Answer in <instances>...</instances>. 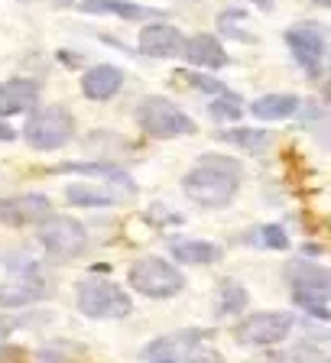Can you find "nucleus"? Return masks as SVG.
<instances>
[{
  "mask_svg": "<svg viewBox=\"0 0 331 363\" xmlns=\"http://www.w3.org/2000/svg\"><path fill=\"white\" fill-rule=\"evenodd\" d=\"M244 166L231 156H202L182 179V191L202 208H224L241 189Z\"/></svg>",
  "mask_w": 331,
  "mask_h": 363,
  "instance_id": "1",
  "label": "nucleus"
},
{
  "mask_svg": "<svg viewBox=\"0 0 331 363\" xmlns=\"http://www.w3.org/2000/svg\"><path fill=\"white\" fill-rule=\"evenodd\" d=\"M173 257L188 266H211L221 259V247L218 243H208V240H175Z\"/></svg>",
  "mask_w": 331,
  "mask_h": 363,
  "instance_id": "20",
  "label": "nucleus"
},
{
  "mask_svg": "<svg viewBox=\"0 0 331 363\" xmlns=\"http://www.w3.org/2000/svg\"><path fill=\"white\" fill-rule=\"evenodd\" d=\"M136 185L130 182L127 172H117L111 179H104V185H88V182H75L65 189L68 204H78V208H111V204L124 201V198H134Z\"/></svg>",
  "mask_w": 331,
  "mask_h": 363,
  "instance_id": "9",
  "label": "nucleus"
},
{
  "mask_svg": "<svg viewBox=\"0 0 331 363\" xmlns=\"http://www.w3.org/2000/svg\"><path fill=\"white\" fill-rule=\"evenodd\" d=\"M318 7H331V0H315Z\"/></svg>",
  "mask_w": 331,
  "mask_h": 363,
  "instance_id": "33",
  "label": "nucleus"
},
{
  "mask_svg": "<svg viewBox=\"0 0 331 363\" xmlns=\"http://www.w3.org/2000/svg\"><path fill=\"white\" fill-rule=\"evenodd\" d=\"M325 98H328V104H331V78H328V84H325Z\"/></svg>",
  "mask_w": 331,
  "mask_h": 363,
  "instance_id": "32",
  "label": "nucleus"
},
{
  "mask_svg": "<svg viewBox=\"0 0 331 363\" xmlns=\"http://www.w3.org/2000/svg\"><path fill=\"white\" fill-rule=\"evenodd\" d=\"M250 240H256L260 247H266V250H286V247H289V237H286V230H283L279 224H264V227H256Z\"/></svg>",
  "mask_w": 331,
  "mask_h": 363,
  "instance_id": "24",
  "label": "nucleus"
},
{
  "mask_svg": "<svg viewBox=\"0 0 331 363\" xmlns=\"http://www.w3.org/2000/svg\"><path fill=\"white\" fill-rule=\"evenodd\" d=\"M254 4H260V7H270V0H254Z\"/></svg>",
  "mask_w": 331,
  "mask_h": 363,
  "instance_id": "34",
  "label": "nucleus"
},
{
  "mask_svg": "<svg viewBox=\"0 0 331 363\" xmlns=\"http://www.w3.org/2000/svg\"><path fill=\"white\" fill-rule=\"evenodd\" d=\"M182 55H185V59L192 62L195 68H224L227 65L224 45H221L215 36H208V33H198V36L185 39Z\"/></svg>",
  "mask_w": 331,
  "mask_h": 363,
  "instance_id": "16",
  "label": "nucleus"
},
{
  "mask_svg": "<svg viewBox=\"0 0 331 363\" xmlns=\"http://www.w3.org/2000/svg\"><path fill=\"white\" fill-rule=\"evenodd\" d=\"M208 331H198V328H182V331L163 334V337L150 340L143 350H140V360L143 363H195V357L202 354Z\"/></svg>",
  "mask_w": 331,
  "mask_h": 363,
  "instance_id": "7",
  "label": "nucleus"
},
{
  "mask_svg": "<svg viewBox=\"0 0 331 363\" xmlns=\"http://www.w3.org/2000/svg\"><path fill=\"white\" fill-rule=\"evenodd\" d=\"M85 13H114L127 23H140V20H163V10L156 7H140L130 0H85L82 4Z\"/></svg>",
  "mask_w": 331,
  "mask_h": 363,
  "instance_id": "17",
  "label": "nucleus"
},
{
  "mask_svg": "<svg viewBox=\"0 0 331 363\" xmlns=\"http://www.w3.org/2000/svg\"><path fill=\"white\" fill-rule=\"evenodd\" d=\"M53 218V201L36 191L26 195H13V198H0V224L7 227H33Z\"/></svg>",
  "mask_w": 331,
  "mask_h": 363,
  "instance_id": "12",
  "label": "nucleus"
},
{
  "mask_svg": "<svg viewBox=\"0 0 331 363\" xmlns=\"http://www.w3.org/2000/svg\"><path fill=\"white\" fill-rule=\"evenodd\" d=\"M175 75H179L185 84H192V88L205 91V94H218V98H227V94H231L227 84H221L218 78H211V75H202V72H175Z\"/></svg>",
  "mask_w": 331,
  "mask_h": 363,
  "instance_id": "23",
  "label": "nucleus"
},
{
  "mask_svg": "<svg viewBox=\"0 0 331 363\" xmlns=\"http://www.w3.org/2000/svg\"><path fill=\"white\" fill-rule=\"evenodd\" d=\"M247 305H250V295L237 279H221L218 282V292H215V315L218 318L241 315Z\"/></svg>",
  "mask_w": 331,
  "mask_h": 363,
  "instance_id": "19",
  "label": "nucleus"
},
{
  "mask_svg": "<svg viewBox=\"0 0 331 363\" xmlns=\"http://www.w3.org/2000/svg\"><path fill=\"white\" fill-rule=\"evenodd\" d=\"M136 123L146 136H156V140H173V136H192L195 133V121L182 113L173 101L150 94V98L140 101L136 107Z\"/></svg>",
  "mask_w": 331,
  "mask_h": 363,
  "instance_id": "4",
  "label": "nucleus"
},
{
  "mask_svg": "<svg viewBox=\"0 0 331 363\" xmlns=\"http://www.w3.org/2000/svg\"><path fill=\"white\" fill-rule=\"evenodd\" d=\"M39 243L49 257L55 259H75L88 247V230L82 220H75L72 214H53L49 220L39 224Z\"/></svg>",
  "mask_w": 331,
  "mask_h": 363,
  "instance_id": "6",
  "label": "nucleus"
},
{
  "mask_svg": "<svg viewBox=\"0 0 331 363\" xmlns=\"http://www.w3.org/2000/svg\"><path fill=\"white\" fill-rule=\"evenodd\" d=\"M39 101V82L33 78H7L0 82V117L33 111Z\"/></svg>",
  "mask_w": 331,
  "mask_h": 363,
  "instance_id": "14",
  "label": "nucleus"
},
{
  "mask_svg": "<svg viewBox=\"0 0 331 363\" xmlns=\"http://www.w3.org/2000/svg\"><path fill=\"white\" fill-rule=\"evenodd\" d=\"M72 136H75V117H72V111L62 104H49V107L33 111L26 127H23V140L39 152L59 150V146H65Z\"/></svg>",
  "mask_w": 331,
  "mask_h": 363,
  "instance_id": "2",
  "label": "nucleus"
},
{
  "mask_svg": "<svg viewBox=\"0 0 331 363\" xmlns=\"http://www.w3.org/2000/svg\"><path fill=\"white\" fill-rule=\"evenodd\" d=\"M302 101L295 94H264V98H256L250 104V113H254L256 121H286L299 111Z\"/></svg>",
  "mask_w": 331,
  "mask_h": 363,
  "instance_id": "18",
  "label": "nucleus"
},
{
  "mask_svg": "<svg viewBox=\"0 0 331 363\" xmlns=\"http://www.w3.org/2000/svg\"><path fill=\"white\" fill-rule=\"evenodd\" d=\"M124 88V72L117 65H94L82 75V91L88 101H111Z\"/></svg>",
  "mask_w": 331,
  "mask_h": 363,
  "instance_id": "15",
  "label": "nucleus"
},
{
  "mask_svg": "<svg viewBox=\"0 0 331 363\" xmlns=\"http://www.w3.org/2000/svg\"><path fill=\"white\" fill-rule=\"evenodd\" d=\"M218 140H221V143H231V146H241V150H247V152H266L273 146V133L256 130V127L218 130Z\"/></svg>",
  "mask_w": 331,
  "mask_h": 363,
  "instance_id": "21",
  "label": "nucleus"
},
{
  "mask_svg": "<svg viewBox=\"0 0 331 363\" xmlns=\"http://www.w3.org/2000/svg\"><path fill=\"white\" fill-rule=\"evenodd\" d=\"M45 295V289L39 282H10V286H0V311L4 308H23V305H33Z\"/></svg>",
  "mask_w": 331,
  "mask_h": 363,
  "instance_id": "22",
  "label": "nucleus"
},
{
  "mask_svg": "<svg viewBox=\"0 0 331 363\" xmlns=\"http://www.w3.org/2000/svg\"><path fill=\"white\" fill-rule=\"evenodd\" d=\"M49 172H88V175H104V179H111V175H117L121 169L111 166V162H65V166H53Z\"/></svg>",
  "mask_w": 331,
  "mask_h": 363,
  "instance_id": "25",
  "label": "nucleus"
},
{
  "mask_svg": "<svg viewBox=\"0 0 331 363\" xmlns=\"http://www.w3.org/2000/svg\"><path fill=\"white\" fill-rule=\"evenodd\" d=\"M237 94H227V98H218V101H211V117L215 121H237L241 117V104H237Z\"/></svg>",
  "mask_w": 331,
  "mask_h": 363,
  "instance_id": "27",
  "label": "nucleus"
},
{
  "mask_svg": "<svg viewBox=\"0 0 331 363\" xmlns=\"http://www.w3.org/2000/svg\"><path fill=\"white\" fill-rule=\"evenodd\" d=\"M10 140H16V130L10 127L4 117H0V143H10Z\"/></svg>",
  "mask_w": 331,
  "mask_h": 363,
  "instance_id": "29",
  "label": "nucleus"
},
{
  "mask_svg": "<svg viewBox=\"0 0 331 363\" xmlns=\"http://www.w3.org/2000/svg\"><path fill=\"white\" fill-rule=\"evenodd\" d=\"M182 49H185V36L169 23H150L140 30V52L150 59H173L182 55Z\"/></svg>",
  "mask_w": 331,
  "mask_h": 363,
  "instance_id": "13",
  "label": "nucleus"
},
{
  "mask_svg": "<svg viewBox=\"0 0 331 363\" xmlns=\"http://www.w3.org/2000/svg\"><path fill=\"white\" fill-rule=\"evenodd\" d=\"M195 363H224V360H221V357H218V354H215V350L202 347V354H198V357H195Z\"/></svg>",
  "mask_w": 331,
  "mask_h": 363,
  "instance_id": "30",
  "label": "nucleus"
},
{
  "mask_svg": "<svg viewBox=\"0 0 331 363\" xmlns=\"http://www.w3.org/2000/svg\"><path fill=\"white\" fill-rule=\"evenodd\" d=\"M286 282L293 286L295 298L309 302H331V269L328 266L309 263V259H293L286 263Z\"/></svg>",
  "mask_w": 331,
  "mask_h": 363,
  "instance_id": "10",
  "label": "nucleus"
},
{
  "mask_svg": "<svg viewBox=\"0 0 331 363\" xmlns=\"http://www.w3.org/2000/svg\"><path fill=\"white\" fill-rule=\"evenodd\" d=\"M286 45L293 49L295 62H299L312 78L322 75V65H325V52H328V45H325V33L318 30L315 23H299L293 30L286 33Z\"/></svg>",
  "mask_w": 331,
  "mask_h": 363,
  "instance_id": "11",
  "label": "nucleus"
},
{
  "mask_svg": "<svg viewBox=\"0 0 331 363\" xmlns=\"http://www.w3.org/2000/svg\"><path fill=\"white\" fill-rule=\"evenodd\" d=\"M75 302H78V311L88 318H127L134 311L130 295L117 282L98 279V276H88V279L78 282Z\"/></svg>",
  "mask_w": 331,
  "mask_h": 363,
  "instance_id": "3",
  "label": "nucleus"
},
{
  "mask_svg": "<svg viewBox=\"0 0 331 363\" xmlns=\"http://www.w3.org/2000/svg\"><path fill=\"white\" fill-rule=\"evenodd\" d=\"M127 282L140 295H146V298H173L175 292H182L185 276H182L169 259L143 257V259H136V263L130 266Z\"/></svg>",
  "mask_w": 331,
  "mask_h": 363,
  "instance_id": "5",
  "label": "nucleus"
},
{
  "mask_svg": "<svg viewBox=\"0 0 331 363\" xmlns=\"http://www.w3.org/2000/svg\"><path fill=\"white\" fill-rule=\"evenodd\" d=\"M10 331H13V321H10V318H4V315H0V340L7 337Z\"/></svg>",
  "mask_w": 331,
  "mask_h": 363,
  "instance_id": "31",
  "label": "nucleus"
},
{
  "mask_svg": "<svg viewBox=\"0 0 331 363\" xmlns=\"http://www.w3.org/2000/svg\"><path fill=\"white\" fill-rule=\"evenodd\" d=\"M293 360L295 363H331V354L322 350L318 344H312V340H299L293 347Z\"/></svg>",
  "mask_w": 331,
  "mask_h": 363,
  "instance_id": "26",
  "label": "nucleus"
},
{
  "mask_svg": "<svg viewBox=\"0 0 331 363\" xmlns=\"http://www.w3.org/2000/svg\"><path fill=\"white\" fill-rule=\"evenodd\" d=\"M244 20V13H237V10H224V13L218 16V23H221V30L224 33H234L237 39H250V36H244L241 30H237V23Z\"/></svg>",
  "mask_w": 331,
  "mask_h": 363,
  "instance_id": "28",
  "label": "nucleus"
},
{
  "mask_svg": "<svg viewBox=\"0 0 331 363\" xmlns=\"http://www.w3.org/2000/svg\"><path fill=\"white\" fill-rule=\"evenodd\" d=\"M293 325H295L293 311H254L234 328V337L244 347H273L283 337H289Z\"/></svg>",
  "mask_w": 331,
  "mask_h": 363,
  "instance_id": "8",
  "label": "nucleus"
}]
</instances>
